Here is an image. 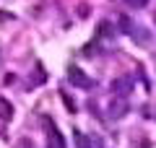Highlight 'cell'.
<instances>
[{
    "mask_svg": "<svg viewBox=\"0 0 156 148\" xmlns=\"http://www.w3.org/2000/svg\"><path fill=\"white\" fill-rule=\"evenodd\" d=\"M125 3H128V5H133V8H143L148 0H125Z\"/></svg>",
    "mask_w": 156,
    "mask_h": 148,
    "instance_id": "obj_6",
    "label": "cell"
},
{
    "mask_svg": "<svg viewBox=\"0 0 156 148\" xmlns=\"http://www.w3.org/2000/svg\"><path fill=\"white\" fill-rule=\"evenodd\" d=\"M62 101H65V107H68V109H70V112H73V109H76V104H73L70 99H68V96H65V93H62Z\"/></svg>",
    "mask_w": 156,
    "mask_h": 148,
    "instance_id": "obj_8",
    "label": "cell"
},
{
    "mask_svg": "<svg viewBox=\"0 0 156 148\" xmlns=\"http://www.w3.org/2000/svg\"><path fill=\"white\" fill-rule=\"evenodd\" d=\"M120 23H122V31H130V21L128 18H120Z\"/></svg>",
    "mask_w": 156,
    "mask_h": 148,
    "instance_id": "obj_9",
    "label": "cell"
},
{
    "mask_svg": "<svg viewBox=\"0 0 156 148\" xmlns=\"http://www.w3.org/2000/svg\"><path fill=\"white\" fill-rule=\"evenodd\" d=\"M0 62H3V55H0Z\"/></svg>",
    "mask_w": 156,
    "mask_h": 148,
    "instance_id": "obj_10",
    "label": "cell"
},
{
    "mask_svg": "<svg viewBox=\"0 0 156 148\" xmlns=\"http://www.w3.org/2000/svg\"><path fill=\"white\" fill-rule=\"evenodd\" d=\"M34 81H37V83L44 81V70H42V65H37V76H34Z\"/></svg>",
    "mask_w": 156,
    "mask_h": 148,
    "instance_id": "obj_7",
    "label": "cell"
},
{
    "mask_svg": "<svg viewBox=\"0 0 156 148\" xmlns=\"http://www.w3.org/2000/svg\"><path fill=\"white\" fill-rule=\"evenodd\" d=\"M68 78H70V83H76V86H81V88H89V86H91V78L86 76L81 68H76V65L68 70Z\"/></svg>",
    "mask_w": 156,
    "mask_h": 148,
    "instance_id": "obj_1",
    "label": "cell"
},
{
    "mask_svg": "<svg viewBox=\"0 0 156 148\" xmlns=\"http://www.w3.org/2000/svg\"><path fill=\"white\" fill-rule=\"evenodd\" d=\"M112 88H115L117 93H125V88H128V81H125V78H120V81H115V86H112Z\"/></svg>",
    "mask_w": 156,
    "mask_h": 148,
    "instance_id": "obj_5",
    "label": "cell"
},
{
    "mask_svg": "<svg viewBox=\"0 0 156 148\" xmlns=\"http://www.w3.org/2000/svg\"><path fill=\"white\" fill-rule=\"evenodd\" d=\"M73 138H76V146H78V148H91L89 138H86L83 132H78V130H76V135H73Z\"/></svg>",
    "mask_w": 156,
    "mask_h": 148,
    "instance_id": "obj_4",
    "label": "cell"
},
{
    "mask_svg": "<svg viewBox=\"0 0 156 148\" xmlns=\"http://www.w3.org/2000/svg\"><path fill=\"white\" fill-rule=\"evenodd\" d=\"M13 117V107L8 99H0V120H11Z\"/></svg>",
    "mask_w": 156,
    "mask_h": 148,
    "instance_id": "obj_3",
    "label": "cell"
},
{
    "mask_svg": "<svg viewBox=\"0 0 156 148\" xmlns=\"http://www.w3.org/2000/svg\"><path fill=\"white\" fill-rule=\"evenodd\" d=\"M154 21H156V16H154Z\"/></svg>",
    "mask_w": 156,
    "mask_h": 148,
    "instance_id": "obj_11",
    "label": "cell"
},
{
    "mask_svg": "<svg viewBox=\"0 0 156 148\" xmlns=\"http://www.w3.org/2000/svg\"><path fill=\"white\" fill-rule=\"evenodd\" d=\"M47 148H65V140H62V135L57 132L55 125H50V140H47Z\"/></svg>",
    "mask_w": 156,
    "mask_h": 148,
    "instance_id": "obj_2",
    "label": "cell"
}]
</instances>
